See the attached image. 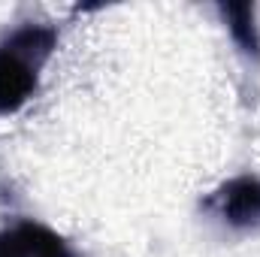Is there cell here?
<instances>
[{"mask_svg":"<svg viewBox=\"0 0 260 257\" xmlns=\"http://www.w3.org/2000/svg\"><path fill=\"white\" fill-rule=\"evenodd\" d=\"M55 46L58 30L46 24H24L0 43V115L18 112L34 97Z\"/></svg>","mask_w":260,"mask_h":257,"instance_id":"1","label":"cell"},{"mask_svg":"<svg viewBox=\"0 0 260 257\" xmlns=\"http://www.w3.org/2000/svg\"><path fill=\"white\" fill-rule=\"evenodd\" d=\"M218 12L224 15L236 46L248 58H260V30H257V21H254V6H248V3H227V6H218Z\"/></svg>","mask_w":260,"mask_h":257,"instance_id":"4","label":"cell"},{"mask_svg":"<svg viewBox=\"0 0 260 257\" xmlns=\"http://www.w3.org/2000/svg\"><path fill=\"white\" fill-rule=\"evenodd\" d=\"M209 206L230 227H257L260 224V179L239 176V179L227 182L209 200Z\"/></svg>","mask_w":260,"mask_h":257,"instance_id":"2","label":"cell"},{"mask_svg":"<svg viewBox=\"0 0 260 257\" xmlns=\"http://www.w3.org/2000/svg\"><path fill=\"white\" fill-rule=\"evenodd\" d=\"M0 257H73V248L43 224L0 230Z\"/></svg>","mask_w":260,"mask_h":257,"instance_id":"3","label":"cell"}]
</instances>
